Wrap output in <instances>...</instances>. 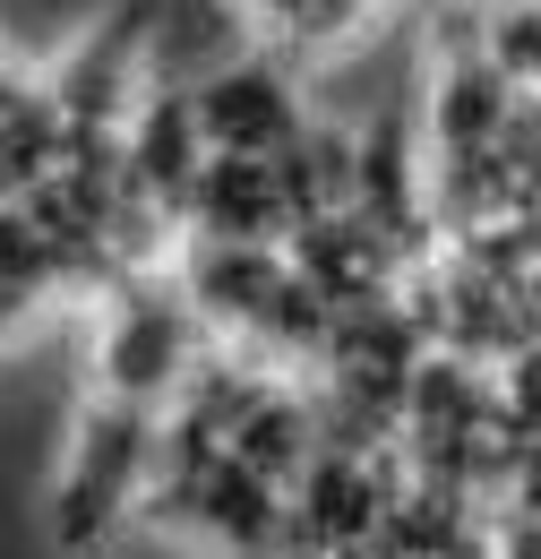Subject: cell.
<instances>
[{"label": "cell", "mask_w": 541, "mask_h": 559, "mask_svg": "<svg viewBox=\"0 0 541 559\" xmlns=\"http://www.w3.org/2000/svg\"><path fill=\"white\" fill-rule=\"evenodd\" d=\"M164 405H137L112 388H86L77 430H69V465L52 490V543L61 559H95L121 525H137V499L155 483V456H164Z\"/></svg>", "instance_id": "1"}, {"label": "cell", "mask_w": 541, "mask_h": 559, "mask_svg": "<svg viewBox=\"0 0 541 559\" xmlns=\"http://www.w3.org/2000/svg\"><path fill=\"white\" fill-rule=\"evenodd\" d=\"M190 112H199L206 155H301L318 139L310 104H301V61H284L267 44L232 52L215 78L190 86Z\"/></svg>", "instance_id": "2"}, {"label": "cell", "mask_w": 541, "mask_h": 559, "mask_svg": "<svg viewBox=\"0 0 541 559\" xmlns=\"http://www.w3.org/2000/svg\"><path fill=\"white\" fill-rule=\"evenodd\" d=\"M95 559H104V551H95Z\"/></svg>", "instance_id": "3"}]
</instances>
